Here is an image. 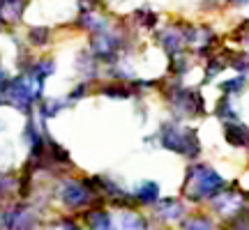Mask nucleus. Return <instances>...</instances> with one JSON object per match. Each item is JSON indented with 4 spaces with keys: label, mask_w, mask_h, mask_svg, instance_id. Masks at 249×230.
<instances>
[{
    "label": "nucleus",
    "mask_w": 249,
    "mask_h": 230,
    "mask_svg": "<svg viewBox=\"0 0 249 230\" xmlns=\"http://www.w3.org/2000/svg\"><path fill=\"white\" fill-rule=\"evenodd\" d=\"M226 189V180H224L213 166H203V164H194L187 168L185 184H182V194L189 200H213L217 194H222Z\"/></svg>",
    "instance_id": "1"
},
{
    "label": "nucleus",
    "mask_w": 249,
    "mask_h": 230,
    "mask_svg": "<svg viewBox=\"0 0 249 230\" xmlns=\"http://www.w3.org/2000/svg\"><path fill=\"white\" fill-rule=\"evenodd\" d=\"M157 138H160L161 148H166L169 152H176V154H182V157H189V159L201 152V143H198L196 131L178 122H164Z\"/></svg>",
    "instance_id": "2"
},
{
    "label": "nucleus",
    "mask_w": 249,
    "mask_h": 230,
    "mask_svg": "<svg viewBox=\"0 0 249 230\" xmlns=\"http://www.w3.org/2000/svg\"><path fill=\"white\" fill-rule=\"evenodd\" d=\"M224 138L229 145L238 148V150H247L249 148V127L242 122H226L224 124Z\"/></svg>",
    "instance_id": "3"
},
{
    "label": "nucleus",
    "mask_w": 249,
    "mask_h": 230,
    "mask_svg": "<svg viewBox=\"0 0 249 230\" xmlns=\"http://www.w3.org/2000/svg\"><path fill=\"white\" fill-rule=\"evenodd\" d=\"M155 214L160 216L161 221H166V223L182 221V216H185V205L180 203V200H176V198H166V200L157 203Z\"/></svg>",
    "instance_id": "4"
},
{
    "label": "nucleus",
    "mask_w": 249,
    "mask_h": 230,
    "mask_svg": "<svg viewBox=\"0 0 249 230\" xmlns=\"http://www.w3.org/2000/svg\"><path fill=\"white\" fill-rule=\"evenodd\" d=\"M134 198H136L141 205H157V200H160V184L145 180V182H141V184L136 186Z\"/></svg>",
    "instance_id": "5"
},
{
    "label": "nucleus",
    "mask_w": 249,
    "mask_h": 230,
    "mask_svg": "<svg viewBox=\"0 0 249 230\" xmlns=\"http://www.w3.org/2000/svg\"><path fill=\"white\" fill-rule=\"evenodd\" d=\"M217 117H222V120H229V122H240V113H238V108L233 106V97L229 95H224L219 101H217Z\"/></svg>",
    "instance_id": "6"
},
{
    "label": "nucleus",
    "mask_w": 249,
    "mask_h": 230,
    "mask_svg": "<svg viewBox=\"0 0 249 230\" xmlns=\"http://www.w3.org/2000/svg\"><path fill=\"white\" fill-rule=\"evenodd\" d=\"M120 230H148V221L136 212H123V216H120Z\"/></svg>",
    "instance_id": "7"
},
{
    "label": "nucleus",
    "mask_w": 249,
    "mask_h": 230,
    "mask_svg": "<svg viewBox=\"0 0 249 230\" xmlns=\"http://www.w3.org/2000/svg\"><path fill=\"white\" fill-rule=\"evenodd\" d=\"M182 230H214V221L205 214H196L182 221Z\"/></svg>",
    "instance_id": "8"
},
{
    "label": "nucleus",
    "mask_w": 249,
    "mask_h": 230,
    "mask_svg": "<svg viewBox=\"0 0 249 230\" xmlns=\"http://www.w3.org/2000/svg\"><path fill=\"white\" fill-rule=\"evenodd\" d=\"M90 223H92V230H113V221H111V214L102 212V210H97V212L90 216Z\"/></svg>",
    "instance_id": "9"
},
{
    "label": "nucleus",
    "mask_w": 249,
    "mask_h": 230,
    "mask_svg": "<svg viewBox=\"0 0 249 230\" xmlns=\"http://www.w3.org/2000/svg\"><path fill=\"white\" fill-rule=\"evenodd\" d=\"M245 85H247V79H245V76H235V79H231V81H224L222 90H224V92H229V97H233V95L242 92V90H245Z\"/></svg>",
    "instance_id": "10"
}]
</instances>
